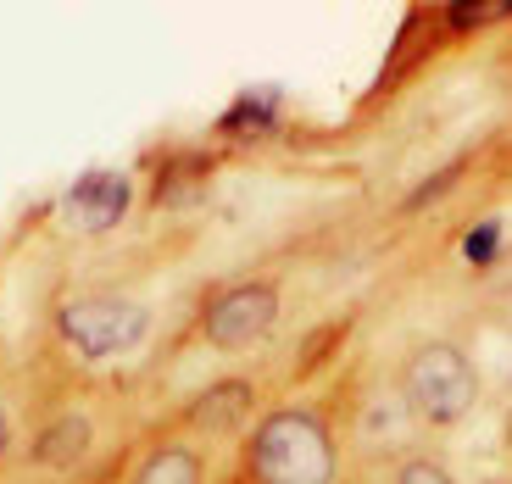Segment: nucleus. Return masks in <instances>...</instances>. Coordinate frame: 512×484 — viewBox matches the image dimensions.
Masks as SVG:
<instances>
[{"label":"nucleus","mask_w":512,"mask_h":484,"mask_svg":"<svg viewBox=\"0 0 512 484\" xmlns=\"http://www.w3.org/2000/svg\"><path fill=\"white\" fill-rule=\"evenodd\" d=\"M0 451H6V418H0Z\"/></svg>","instance_id":"obj_10"},{"label":"nucleus","mask_w":512,"mask_h":484,"mask_svg":"<svg viewBox=\"0 0 512 484\" xmlns=\"http://www.w3.org/2000/svg\"><path fill=\"white\" fill-rule=\"evenodd\" d=\"M401 484H451V479L440 468H429V462H412V468L401 473Z\"/></svg>","instance_id":"obj_9"},{"label":"nucleus","mask_w":512,"mask_h":484,"mask_svg":"<svg viewBox=\"0 0 512 484\" xmlns=\"http://www.w3.org/2000/svg\"><path fill=\"white\" fill-rule=\"evenodd\" d=\"M123 206H128V184H123V173H84V179L73 184V212H78V223L84 229H112L117 217H123Z\"/></svg>","instance_id":"obj_5"},{"label":"nucleus","mask_w":512,"mask_h":484,"mask_svg":"<svg viewBox=\"0 0 512 484\" xmlns=\"http://www.w3.org/2000/svg\"><path fill=\"white\" fill-rule=\"evenodd\" d=\"M496 245H501V223H479V229L468 234V245H462V256H468L474 268H485L490 256H496Z\"/></svg>","instance_id":"obj_8"},{"label":"nucleus","mask_w":512,"mask_h":484,"mask_svg":"<svg viewBox=\"0 0 512 484\" xmlns=\"http://www.w3.org/2000/svg\"><path fill=\"white\" fill-rule=\"evenodd\" d=\"M407 395L423 418L451 423L474 407V368H468L462 351H451V345H423L407 368Z\"/></svg>","instance_id":"obj_2"},{"label":"nucleus","mask_w":512,"mask_h":484,"mask_svg":"<svg viewBox=\"0 0 512 484\" xmlns=\"http://www.w3.org/2000/svg\"><path fill=\"white\" fill-rule=\"evenodd\" d=\"M273 312H279V295H273L268 284H245V290L223 295V301L206 312V334H212V345H223V351H240V345L268 334Z\"/></svg>","instance_id":"obj_4"},{"label":"nucleus","mask_w":512,"mask_h":484,"mask_svg":"<svg viewBox=\"0 0 512 484\" xmlns=\"http://www.w3.org/2000/svg\"><path fill=\"white\" fill-rule=\"evenodd\" d=\"M84 446H90V429L73 418V423H62V429H51L39 440V462H73Z\"/></svg>","instance_id":"obj_7"},{"label":"nucleus","mask_w":512,"mask_h":484,"mask_svg":"<svg viewBox=\"0 0 512 484\" xmlns=\"http://www.w3.org/2000/svg\"><path fill=\"white\" fill-rule=\"evenodd\" d=\"M62 334L84 351V357H112L128 345L145 340V312L112 295H95V301H73L62 312Z\"/></svg>","instance_id":"obj_3"},{"label":"nucleus","mask_w":512,"mask_h":484,"mask_svg":"<svg viewBox=\"0 0 512 484\" xmlns=\"http://www.w3.org/2000/svg\"><path fill=\"white\" fill-rule=\"evenodd\" d=\"M140 484H201V468H195V457H190V451L167 446V451H156V457L145 462Z\"/></svg>","instance_id":"obj_6"},{"label":"nucleus","mask_w":512,"mask_h":484,"mask_svg":"<svg viewBox=\"0 0 512 484\" xmlns=\"http://www.w3.org/2000/svg\"><path fill=\"white\" fill-rule=\"evenodd\" d=\"M251 462L262 484H329L334 479V446L318 418L307 412H279L256 429Z\"/></svg>","instance_id":"obj_1"}]
</instances>
